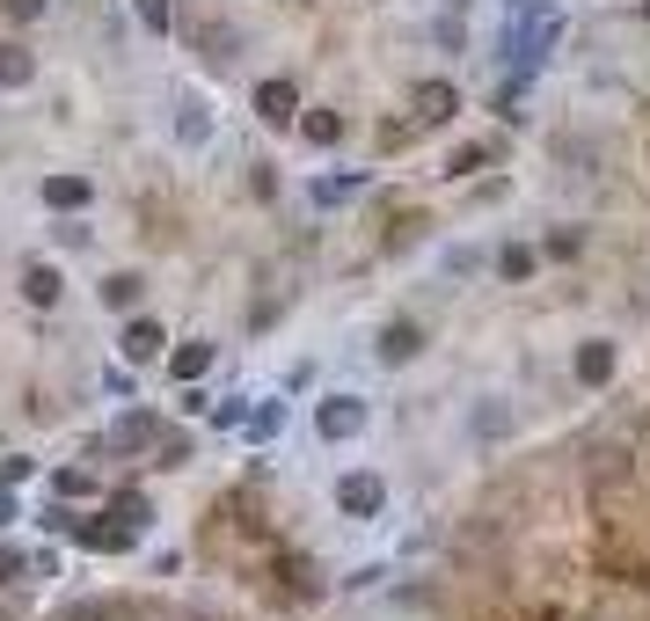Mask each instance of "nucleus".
<instances>
[{
	"mask_svg": "<svg viewBox=\"0 0 650 621\" xmlns=\"http://www.w3.org/2000/svg\"><path fill=\"white\" fill-rule=\"evenodd\" d=\"M16 519H22V497H16V482H0V533L16 527Z\"/></svg>",
	"mask_w": 650,
	"mask_h": 621,
	"instance_id": "33",
	"label": "nucleus"
},
{
	"mask_svg": "<svg viewBox=\"0 0 650 621\" xmlns=\"http://www.w3.org/2000/svg\"><path fill=\"white\" fill-rule=\"evenodd\" d=\"M73 541H81V549H95V556H124L132 541H140V527H124L118 512H95V519H81V527H73Z\"/></svg>",
	"mask_w": 650,
	"mask_h": 621,
	"instance_id": "8",
	"label": "nucleus"
},
{
	"mask_svg": "<svg viewBox=\"0 0 650 621\" xmlns=\"http://www.w3.org/2000/svg\"><path fill=\"white\" fill-rule=\"evenodd\" d=\"M176 140L183 146H205L212 140V110L197 103V95H183V103H176Z\"/></svg>",
	"mask_w": 650,
	"mask_h": 621,
	"instance_id": "19",
	"label": "nucleus"
},
{
	"mask_svg": "<svg viewBox=\"0 0 650 621\" xmlns=\"http://www.w3.org/2000/svg\"><path fill=\"white\" fill-rule=\"evenodd\" d=\"M248 110H256V118L271 124V132H285V124H299V89L293 81H285V73H271V81H256V95H248Z\"/></svg>",
	"mask_w": 650,
	"mask_h": 621,
	"instance_id": "4",
	"label": "nucleus"
},
{
	"mask_svg": "<svg viewBox=\"0 0 650 621\" xmlns=\"http://www.w3.org/2000/svg\"><path fill=\"white\" fill-rule=\"evenodd\" d=\"M161 352H169V329H161L154 315H132L118 329V358H124V366H154Z\"/></svg>",
	"mask_w": 650,
	"mask_h": 621,
	"instance_id": "7",
	"label": "nucleus"
},
{
	"mask_svg": "<svg viewBox=\"0 0 650 621\" xmlns=\"http://www.w3.org/2000/svg\"><path fill=\"white\" fill-rule=\"evenodd\" d=\"M505 431H511V403H505V395H483V403H475V439L497 446Z\"/></svg>",
	"mask_w": 650,
	"mask_h": 621,
	"instance_id": "17",
	"label": "nucleus"
},
{
	"mask_svg": "<svg viewBox=\"0 0 650 621\" xmlns=\"http://www.w3.org/2000/svg\"><path fill=\"white\" fill-rule=\"evenodd\" d=\"M118 614H124L118 600H73V607H59L52 621H118Z\"/></svg>",
	"mask_w": 650,
	"mask_h": 621,
	"instance_id": "25",
	"label": "nucleus"
},
{
	"mask_svg": "<svg viewBox=\"0 0 650 621\" xmlns=\"http://www.w3.org/2000/svg\"><path fill=\"white\" fill-rule=\"evenodd\" d=\"M358 191H366V176H358V169H352V176H315V183H307V197H315L322 213H329V205H352Z\"/></svg>",
	"mask_w": 650,
	"mask_h": 621,
	"instance_id": "18",
	"label": "nucleus"
},
{
	"mask_svg": "<svg viewBox=\"0 0 650 621\" xmlns=\"http://www.w3.org/2000/svg\"><path fill=\"white\" fill-rule=\"evenodd\" d=\"M95 490H103V482H95L89 468H59L52 476V497H95Z\"/></svg>",
	"mask_w": 650,
	"mask_h": 621,
	"instance_id": "28",
	"label": "nucleus"
},
{
	"mask_svg": "<svg viewBox=\"0 0 650 621\" xmlns=\"http://www.w3.org/2000/svg\"><path fill=\"white\" fill-rule=\"evenodd\" d=\"M212 358H220V344H212V337L176 344V352H169V380H183V388H191V380H205V373H212Z\"/></svg>",
	"mask_w": 650,
	"mask_h": 621,
	"instance_id": "14",
	"label": "nucleus"
},
{
	"mask_svg": "<svg viewBox=\"0 0 650 621\" xmlns=\"http://www.w3.org/2000/svg\"><path fill=\"white\" fill-rule=\"evenodd\" d=\"M30 468H37L30 454H8V461H0V482H30Z\"/></svg>",
	"mask_w": 650,
	"mask_h": 621,
	"instance_id": "37",
	"label": "nucleus"
},
{
	"mask_svg": "<svg viewBox=\"0 0 650 621\" xmlns=\"http://www.w3.org/2000/svg\"><path fill=\"white\" fill-rule=\"evenodd\" d=\"M578 380H585V388H607V380H615V344H607V337L578 344Z\"/></svg>",
	"mask_w": 650,
	"mask_h": 621,
	"instance_id": "16",
	"label": "nucleus"
},
{
	"mask_svg": "<svg viewBox=\"0 0 650 621\" xmlns=\"http://www.w3.org/2000/svg\"><path fill=\"white\" fill-rule=\"evenodd\" d=\"M556 37H562V16H556V8H541V0H534L527 16L511 22V59H527V67H534V59H541L548 44H556Z\"/></svg>",
	"mask_w": 650,
	"mask_h": 621,
	"instance_id": "2",
	"label": "nucleus"
},
{
	"mask_svg": "<svg viewBox=\"0 0 650 621\" xmlns=\"http://www.w3.org/2000/svg\"><path fill=\"white\" fill-rule=\"evenodd\" d=\"M417 352H424V329H417V322H387L380 337H373V358H380V366H409Z\"/></svg>",
	"mask_w": 650,
	"mask_h": 621,
	"instance_id": "13",
	"label": "nucleus"
},
{
	"mask_svg": "<svg viewBox=\"0 0 650 621\" xmlns=\"http://www.w3.org/2000/svg\"><path fill=\"white\" fill-rule=\"evenodd\" d=\"M212 425H220V431L248 425V403H242V395H227V403H212Z\"/></svg>",
	"mask_w": 650,
	"mask_h": 621,
	"instance_id": "31",
	"label": "nucleus"
},
{
	"mask_svg": "<svg viewBox=\"0 0 650 621\" xmlns=\"http://www.w3.org/2000/svg\"><path fill=\"white\" fill-rule=\"evenodd\" d=\"M176 621H212V614H176Z\"/></svg>",
	"mask_w": 650,
	"mask_h": 621,
	"instance_id": "38",
	"label": "nucleus"
},
{
	"mask_svg": "<svg viewBox=\"0 0 650 621\" xmlns=\"http://www.w3.org/2000/svg\"><path fill=\"white\" fill-rule=\"evenodd\" d=\"M615 482H629V454L621 446H592V490H615Z\"/></svg>",
	"mask_w": 650,
	"mask_h": 621,
	"instance_id": "22",
	"label": "nucleus"
},
{
	"mask_svg": "<svg viewBox=\"0 0 650 621\" xmlns=\"http://www.w3.org/2000/svg\"><path fill=\"white\" fill-rule=\"evenodd\" d=\"M0 8H8V22H37L44 8H52V0H0Z\"/></svg>",
	"mask_w": 650,
	"mask_h": 621,
	"instance_id": "34",
	"label": "nucleus"
},
{
	"mask_svg": "<svg viewBox=\"0 0 650 621\" xmlns=\"http://www.w3.org/2000/svg\"><path fill=\"white\" fill-rule=\"evenodd\" d=\"M358 431H366V403H358V395H322L315 403V439L344 446V439H358Z\"/></svg>",
	"mask_w": 650,
	"mask_h": 621,
	"instance_id": "3",
	"label": "nucleus"
},
{
	"mask_svg": "<svg viewBox=\"0 0 650 621\" xmlns=\"http://www.w3.org/2000/svg\"><path fill=\"white\" fill-rule=\"evenodd\" d=\"M52 242H59V248H89V220H81V213H59Z\"/></svg>",
	"mask_w": 650,
	"mask_h": 621,
	"instance_id": "30",
	"label": "nucleus"
},
{
	"mask_svg": "<svg viewBox=\"0 0 650 621\" xmlns=\"http://www.w3.org/2000/svg\"><path fill=\"white\" fill-rule=\"evenodd\" d=\"M483 161H497V140H468V146H454V154H446V176H475Z\"/></svg>",
	"mask_w": 650,
	"mask_h": 621,
	"instance_id": "23",
	"label": "nucleus"
},
{
	"mask_svg": "<svg viewBox=\"0 0 650 621\" xmlns=\"http://www.w3.org/2000/svg\"><path fill=\"white\" fill-rule=\"evenodd\" d=\"M191 44L212 59V67H227V59H242V37H234L227 22H197V30H191Z\"/></svg>",
	"mask_w": 650,
	"mask_h": 621,
	"instance_id": "15",
	"label": "nucleus"
},
{
	"mask_svg": "<svg viewBox=\"0 0 650 621\" xmlns=\"http://www.w3.org/2000/svg\"><path fill=\"white\" fill-rule=\"evenodd\" d=\"M37 81V52L22 37H0V95H22Z\"/></svg>",
	"mask_w": 650,
	"mask_h": 621,
	"instance_id": "10",
	"label": "nucleus"
},
{
	"mask_svg": "<svg viewBox=\"0 0 650 621\" xmlns=\"http://www.w3.org/2000/svg\"><path fill=\"white\" fill-rule=\"evenodd\" d=\"M16 293H22V307H59V301H67V271L44 264V256H22Z\"/></svg>",
	"mask_w": 650,
	"mask_h": 621,
	"instance_id": "5",
	"label": "nucleus"
},
{
	"mask_svg": "<svg viewBox=\"0 0 650 621\" xmlns=\"http://www.w3.org/2000/svg\"><path fill=\"white\" fill-rule=\"evenodd\" d=\"M534 271H541V248H527V242H505V248H497V278L519 285V278H534Z\"/></svg>",
	"mask_w": 650,
	"mask_h": 621,
	"instance_id": "20",
	"label": "nucleus"
},
{
	"mask_svg": "<svg viewBox=\"0 0 650 621\" xmlns=\"http://www.w3.org/2000/svg\"><path fill=\"white\" fill-rule=\"evenodd\" d=\"M22 570H30V556H22V549H0V586H16Z\"/></svg>",
	"mask_w": 650,
	"mask_h": 621,
	"instance_id": "35",
	"label": "nucleus"
},
{
	"mask_svg": "<svg viewBox=\"0 0 650 621\" xmlns=\"http://www.w3.org/2000/svg\"><path fill=\"white\" fill-rule=\"evenodd\" d=\"M299 140L307 146H336L344 140V118H336V110H299Z\"/></svg>",
	"mask_w": 650,
	"mask_h": 621,
	"instance_id": "21",
	"label": "nucleus"
},
{
	"mask_svg": "<svg viewBox=\"0 0 650 621\" xmlns=\"http://www.w3.org/2000/svg\"><path fill=\"white\" fill-rule=\"evenodd\" d=\"M191 461V431H161V446H154V468H183Z\"/></svg>",
	"mask_w": 650,
	"mask_h": 621,
	"instance_id": "29",
	"label": "nucleus"
},
{
	"mask_svg": "<svg viewBox=\"0 0 650 621\" xmlns=\"http://www.w3.org/2000/svg\"><path fill=\"white\" fill-rule=\"evenodd\" d=\"M37 197H44L52 213H89L95 205V176H81V169H52V176L37 183Z\"/></svg>",
	"mask_w": 650,
	"mask_h": 621,
	"instance_id": "6",
	"label": "nucleus"
},
{
	"mask_svg": "<svg viewBox=\"0 0 650 621\" xmlns=\"http://www.w3.org/2000/svg\"><path fill=\"white\" fill-rule=\"evenodd\" d=\"M409 110H417V124H446L460 110V89L454 81H417V89H409Z\"/></svg>",
	"mask_w": 650,
	"mask_h": 621,
	"instance_id": "11",
	"label": "nucleus"
},
{
	"mask_svg": "<svg viewBox=\"0 0 650 621\" xmlns=\"http://www.w3.org/2000/svg\"><path fill=\"white\" fill-rule=\"evenodd\" d=\"M132 16H140V30H154V37L176 30V8H169V0H132Z\"/></svg>",
	"mask_w": 650,
	"mask_h": 621,
	"instance_id": "24",
	"label": "nucleus"
},
{
	"mask_svg": "<svg viewBox=\"0 0 650 621\" xmlns=\"http://www.w3.org/2000/svg\"><path fill=\"white\" fill-rule=\"evenodd\" d=\"M285 431V403H256L248 409V439H278Z\"/></svg>",
	"mask_w": 650,
	"mask_h": 621,
	"instance_id": "26",
	"label": "nucleus"
},
{
	"mask_svg": "<svg viewBox=\"0 0 650 621\" xmlns=\"http://www.w3.org/2000/svg\"><path fill=\"white\" fill-rule=\"evenodd\" d=\"M161 431H169V425H161L154 409H140V403H132V409H118V417H110L103 454H118V461H132V454H154V446H161Z\"/></svg>",
	"mask_w": 650,
	"mask_h": 621,
	"instance_id": "1",
	"label": "nucleus"
},
{
	"mask_svg": "<svg viewBox=\"0 0 650 621\" xmlns=\"http://www.w3.org/2000/svg\"><path fill=\"white\" fill-rule=\"evenodd\" d=\"M110 512H118L124 527H146V519H154V505H146V490H118V497H110Z\"/></svg>",
	"mask_w": 650,
	"mask_h": 621,
	"instance_id": "27",
	"label": "nucleus"
},
{
	"mask_svg": "<svg viewBox=\"0 0 650 621\" xmlns=\"http://www.w3.org/2000/svg\"><path fill=\"white\" fill-rule=\"evenodd\" d=\"M578 248H585V234H578V227H556V234H548V256H562V264H570Z\"/></svg>",
	"mask_w": 650,
	"mask_h": 621,
	"instance_id": "32",
	"label": "nucleus"
},
{
	"mask_svg": "<svg viewBox=\"0 0 650 621\" xmlns=\"http://www.w3.org/2000/svg\"><path fill=\"white\" fill-rule=\"evenodd\" d=\"M103 388L118 395V403H132V366H110V373H103Z\"/></svg>",
	"mask_w": 650,
	"mask_h": 621,
	"instance_id": "36",
	"label": "nucleus"
},
{
	"mask_svg": "<svg viewBox=\"0 0 650 621\" xmlns=\"http://www.w3.org/2000/svg\"><path fill=\"white\" fill-rule=\"evenodd\" d=\"M380 505H387V482L366 476V468L336 482V512H344V519H380Z\"/></svg>",
	"mask_w": 650,
	"mask_h": 621,
	"instance_id": "9",
	"label": "nucleus"
},
{
	"mask_svg": "<svg viewBox=\"0 0 650 621\" xmlns=\"http://www.w3.org/2000/svg\"><path fill=\"white\" fill-rule=\"evenodd\" d=\"M95 301H103L110 315H132V307L146 301V271H132V264H124V271H110V278L95 285Z\"/></svg>",
	"mask_w": 650,
	"mask_h": 621,
	"instance_id": "12",
	"label": "nucleus"
}]
</instances>
